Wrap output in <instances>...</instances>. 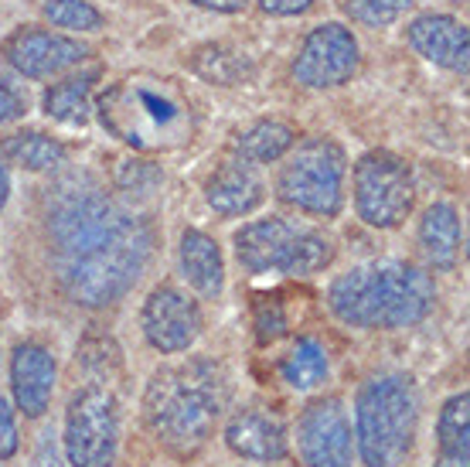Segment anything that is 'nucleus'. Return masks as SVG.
Instances as JSON below:
<instances>
[{"label":"nucleus","instance_id":"9b49d317","mask_svg":"<svg viewBox=\"0 0 470 467\" xmlns=\"http://www.w3.org/2000/svg\"><path fill=\"white\" fill-rule=\"evenodd\" d=\"M296 447L307 467H352L354 440L341 399H317L300 413Z\"/></svg>","mask_w":470,"mask_h":467},{"label":"nucleus","instance_id":"39448f33","mask_svg":"<svg viewBox=\"0 0 470 467\" xmlns=\"http://www.w3.org/2000/svg\"><path fill=\"white\" fill-rule=\"evenodd\" d=\"M235 260L252 277H310L334 260V243L317 229L269 215L235 233Z\"/></svg>","mask_w":470,"mask_h":467},{"label":"nucleus","instance_id":"7ed1b4c3","mask_svg":"<svg viewBox=\"0 0 470 467\" xmlns=\"http://www.w3.org/2000/svg\"><path fill=\"white\" fill-rule=\"evenodd\" d=\"M437 287L423 266L402 260H375L341 273L327 307L341 324L362 331H396L419 324L433 310Z\"/></svg>","mask_w":470,"mask_h":467},{"label":"nucleus","instance_id":"9d476101","mask_svg":"<svg viewBox=\"0 0 470 467\" xmlns=\"http://www.w3.org/2000/svg\"><path fill=\"white\" fill-rule=\"evenodd\" d=\"M358 72V38L352 28L327 21L304 38L294 62V75L307 89H334Z\"/></svg>","mask_w":470,"mask_h":467},{"label":"nucleus","instance_id":"473e14b6","mask_svg":"<svg viewBox=\"0 0 470 467\" xmlns=\"http://www.w3.org/2000/svg\"><path fill=\"white\" fill-rule=\"evenodd\" d=\"M55 434L48 430V434H42V443H38V457H34V464L38 467H61L59 461V451H55Z\"/></svg>","mask_w":470,"mask_h":467},{"label":"nucleus","instance_id":"1a4fd4ad","mask_svg":"<svg viewBox=\"0 0 470 467\" xmlns=\"http://www.w3.org/2000/svg\"><path fill=\"white\" fill-rule=\"evenodd\" d=\"M61 440L72 467H113L119 447L117 396L103 386H82L69 399Z\"/></svg>","mask_w":470,"mask_h":467},{"label":"nucleus","instance_id":"b1692460","mask_svg":"<svg viewBox=\"0 0 470 467\" xmlns=\"http://www.w3.org/2000/svg\"><path fill=\"white\" fill-rule=\"evenodd\" d=\"M192 69L208 82H219V86H239L242 79L252 75V65L246 55H239L232 48H221V44H205L198 48L192 59Z\"/></svg>","mask_w":470,"mask_h":467},{"label":"nucleus","instance_id":"cd10ccee","mask_svg":"<svg viewBox=\"0 0 470 467\" xmlns=\"http://www.w3.org/2000/svg\"><path fill=\"white\" fill-rule=\"evenodd\" d=\"M256 338L259 345H273L279 338L287 335V310H283V300L279 297H256Z\"/></svg>","mask_w":470,"mask_h":467},{"label":"nucleus","instance_id":"7c9ffc66","mask_svg":"<svg viewBox=\"0 0 470 467\" xmlns=\"http://www.w3.org/2000/svg\"><path fill=\"white\" fill-rule=\"evenodd\" d=\"M17 453V426H14V409L0 396V461Z\"/></svg>","mask_w":470,"mask_h":467},{"label":"nucleus","instance_id":"c756f323","mask_svg":"<svg viewBox=\"0 0 470 467\" xmlns=\"http://www.w3.org/2000/svg\"><path fill=\"white\" fill-rule=\"evenodd\" d=\"M24 110H28V96L7 75H0V123H11V119L24 117Z\"/></svg>","mask_w":470,"mask_h":467},{"label":"nucleus","instance_id":"6e6552de","mask_svg":"<svg viewBox=\"0 0 470 467\" xmlns=\"http://www.w3.org/2000/svg\"><path fill=\"white\" fill-rule=\"evenodd\" d=\"M416 205L412 167L392 150H368L354 164V208L371 229H396Z\"/></svg>","mask_w":470,"mask_h":467},{"label":"nucleus","instance_id":"ddd939ff","mask_svg":"<svg viewBox=\"0 0 470 467\" xmlns=\"http://www.w3.org/2000/svg\"><path fill=\"white\" fill-rule=\"evenodd\" d=\"M4 59L14 72L28 75V79H52V75L69 72L79 62H86L89 48L69 34L21 28L4 42Z\"/></svg>","mask_w":470,"mask_h":467},{"label":"nucleus","instance_id":"2eb2a0df","mask_svg":"<svg viewBox=\"0 0 470 467\" xmlns=\"http://www.w3.org/2000/svg\"><path fill=\"white\" fill-rule=\"evenodd\" d=\"M409 44L427 62L450 69V72L467 75L470 69V34L467 24L450 14H423L416 17L409 28Z\"/></svg>","mask_w":470,"mask_h":467},{"label":"nucleus","instance_id":"4468645a","mask_svg":"<svg viewBox=\"0 0 470 467\" xmlns=\"http://www.w3.org/2000/svg\"><path fill=\"white\" fill-rule=\"evenodd\" d=\"M225 443L229 451L246 457V461H283L290 451V440H287V424L279 420L277 413H269L263 406L239 409L229 426H225Z\"/></svg>","mask_w":470,"mask_h":467},{"label":"nucleus","instance_id":"f257e3e1","mask_svg":"<svg viewBox=\"0 0 470 467\" xmlns=\"http://www.w3.org/2000/svg\"><path fill=\"white\" fill-rule=\"evenodd\" d=\"M44 229L52 270L79 307L123 300L154 256L150 222L106 195L89 175H65L52 188Z\"/></svg>","mask_w":470,"mask_h":467},{"label":"nucleus","instance_id":"423d86ee","mask_svg":"<svg viewBox=\"0 0 470 467\" xmlns=\"http://www.w3.org/2000/svg\"><path fill=\"white\" fill-rule=\"evenodd\" d=\"M192 102L177 96L171 82L161 86H147V82H119L99 100V117L103 127L123 144L136 147V150H150L154 137H167L188 127V113Z\"/></svg>","mask_w":470,"mask_h":467},{"label":"nucleus","instance_id":"f03ea898","mask_svg":"<svg viewBox=\"0 0 470 467\" xmlns=\"http://www.w3.org/2000/svg\"><path fill=\"white\" fill-rule=\"evenodd\" d=\"M232 403V379L212 358H188L154 372L144 393V416L154 437L177 457L202 451Z\"/></svg>","mask_w":470,"mask_h":467},{"label":"nucleus","instance_id":"c85d7f7f","mask_svg":"<svg viewBox=\"0 0 470 467\" xmlns=\"http://www.w3.org/2000/svg\"><path fill=\"white\" fill-rule=\"evenodd\" d=\"M164 181L161 167L150 161H119L117 164V185L130 195H150Z\"/></svg>","mask_w":470,"mask_h":467},{"label":"nucleus","instance_id":"f704fd0d","mask_svg":"<svg viewBox=\"0 0 470 467\" xmlns=\"http://www.w3.org/2000/svg\"><path fill=\"white\" fill-rule=\"evenodd\" d=\"M7 195H11V177H7V167L0 164V208L7 205Z\"/></svg>","mask_w":470,"mask_h":467},{"label":"nucleus","instance_id":"bb28decb","mask_svg":"<svg viewBox=\"0 0 470 467\" xmlns=\"http://www.w3.org/2000/svg\"><path fill=\"white\" fill-rule=\"evenodd\" d=\"M412 7V0H344V11L352 21L365 28H389Z\"/></svg>","mask_w":470,"mask_h":467},{"label":"nucleus","instance_id":"72a5a7b5","mask_svg":"<svg viewBox=\"0 0 470 467\" xmlns=\"http://www.w3.org/2000/svg\"><path fill=\"white\" fill-rule=\"evenodd\" d=\"M192 4L205 7V11H219V14H239V11H246L249 0H192Z\"/></svg>","mask_w":470,"mask_h":467},{"label":"nucleus","instance_id":"a878e982","mask_svg":"<svg viewBox=\"0 0 470 467\" xmlns=\"http://www.w3.org/2000/svg\"><path fill=\"white\" fill-rule=\"evenodd\" d=\"M44 17L65 31H99L103 28V14L89 4V0H48L44 4Z\"/></svg>","mask_w":470,"mask_h":467},{"label":"nucleus","instance_id":"aec40b11","mask_svg":"<svg viewBox=\"0 0 470 467\" xmlns=\"http://www.w3.org/2000/svg\"><path fill=\"white\" fill-rule=\"evenodd\" d=\"M437 467H470V396H450L437 420Z\"/></svg>","mask_w":470,"mask_h":467},{"label":"nucleus","instance_id":"5701e85b","mask_svg":"<svg viewBox=\"0 0 470 467\" xmlns=\"http://www.w3.org/2000/svg\"><path fill=\"white\" fill-rule=\"evenodd\" d=\"M294 140H296L294 127H287L279 119H263V123L249 127L235 140V154H239V161L252 164V167L256 164H273L290 154Z\"/></svg>","mask_w":470,"mask_h":467},{"label":"nucleus","instance_id":"f3484780","mask_svg":"<svg viewBox=\"0 0 470 467\" xmlns=\"http://www.w3.org/2000/svg\"><path fill=\"white\" fill-rule=\"evenodd\" d=\"M205 198L219 215H249L263 205L266 185L252 164L232 161L208 177Z\"/></svg>","mask_w":470,"mask_h":467},{"label":"nucleus","instance_id":"0eeeda50","mask_svg":"<svg viewBox=\"0 0 470 467\" xmlns=\"http://www.w3.org/2000/svg\"><path fill=\"white\" fill-rule=\"evenodd\" d=\"M344 175H348V157L341 144L327 137H314L296 147L279 167L277 195L304 215L334 219L344 205Z\"/></svg>","mask_w":470,"mask_h":467},{"label":"nucleus","instance_id":"393cba45","mask_svg":"<svg viewBox=\"0 0 470 467\" xmlns=\"http://www.w3.org/2000/svg\"><path fill=\"white\" fill-rule=\"evenodd\" d=\"M324 376H327V351H324V345L314 341V338H300L294 351L287 355V362H283V379L304 393V389L321 386Z\"/></svg>","mask_w":470,"mask_h":467},{"label":"nucleus","instance_id":"f8f14e48","mask_svg":"<svg viewBox=\"0 0 470 467\" xmlns=\"http://www.w3.org/2000/svg\"><path fill=\"white\" fill-rule=\"evenodd\" d=\"M140 324L154 348L164 355H177L192 348L202 335V307L177 287H157L144 300Z\"/></svg>","mask_w":470,"mask_h":467},{"label":"nucleus","instance_id":"4be33fe9","mask_svg":"<svg viewBox=\"0 0 470 467\" xmlns=\"http://www.w3.org/2000/svg\"><path fill=\"white\" fill-rule=\"evenodd\" d=\"M99 82V69L69 75L44 92V113L59 123H86L92 110V89Z\"/></svg>","mask_w":470,"mask_h":467},{"label":"nucleus","instance_id":"2f4dec72","mask_svg":"<svg viewBox=\"0 0 470 467\" xmlns=\"http://www.w3.org/2000/svg\"><path fill=\"white\" fill-rule=\"evenodd\" d=\"M266 14H277V17H296L314 7V0H259Z\"/></svg>","mask_w":470,"mask_h":467},{"label":"nucleus","instance_id":"412c9836","mask_svg":"<svg viewBox=\"0 0 470 467\" xmlns=\"http://www.w3.org/2000/svg\"><path fill=\"white\" fill-rule=\"evenodd\" d=\"M0 161L17 164L24 171H55L65 164V147L42 130H21L0 140Z\"/></svg>","mask_w":470,"mask_h":467},{"label":"nucleus","instance_id":"dca6fc26","mask_svg":"<svg viewBox=\"0 0 470 467\" xmlns=\"http://www.w3.org/2000/svg\"><path fill=\"white\" fill-rule=\"evenodd\" d=\"M14 403L24 416H42L55 393V358L42 345H17L11 358Z\"/></svg>","mask_w":470,"mask_h":467},{"label":"nucleus","instance_id":"6ab92c4d","mask_svg":"<svg viewBox=\"0 0 470 467\" xmlns=\"http://www.w3.org/2000/svg\"><path fill=\"white\" fill-rule=\"evenodd\" d=\"M177 260H181V273L194 291L202 297H219L225 287V260H221V249L212 235L188 229L181 235Z\"/></svg>","mask_w":470,"mask_h":467},{"label":"nucleus","instance_id":"20e7f679","mask_svg":"<svg viewBox=\"0 0 470 467\" xmlns=\"http://www.w3.org/2000/svg\"><path fill=\"white\" fill-rule=\"evenodd\" d=\"M419 430V396L406 376H371L354 399V443L365 467H399Z\"/></svg>","mask_w":470,"mask_h":467},{"label":"nucleus","instance_id":"a211bd4d","mask_svg":"<svg viewBox=\"0 0 470 467\" xmlns=\"http://www.w3.org/2000/svg\"><path fill=\"white\" fill-rule=\"evenodd\" d=\"M419 249L427 256V263L440 273H450L460 263V249H464V225L454 205L437 202L429 205L419 219Z\"/></svg>","mask_w":470,"mask_h":467}]
</instances>
